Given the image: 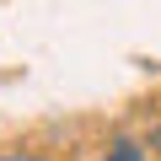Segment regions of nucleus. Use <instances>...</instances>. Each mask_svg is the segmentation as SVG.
Returning a JSON list of instances; mask_svg holds the SVG:
<instances>
[{"mask_svg": "<svg viewBox=\"0 0 161 161\" xmlns=\"http://www.w3.org/2000/svg\"><path fill=\"white\" fill-rule=\"evenodd\" d=\"M150 150H156V156H161V124H156V129H150Z\"/></svg>", "mask_w": 161, "mask_h": 161, "instance_id": "7ed1b4c3", "label": "nucleus"}, {"mask_svg": "<svg viewBox=\"0 0 161 161\" xmlns=\"http://www.w3.org/2000/svg\"><path fill=\"white\" fill-rule=\"evenodd\" d=\"M0 161H48V156H32V150H6Z\"/></svg>", "mask_w": 161, "mask_h": 161, "instance_id": "f03ea898", "label": "nucleus"}, {"mask_svg": "<svg viewBox=\"0 0 161 161\" xmlns=\"http://www.w3.org/2000/svg\"><path fill=\"white\" fill-rule=\"evenodd\" d=\"M102 161H150V150L140 145V140H129V134H118L113 145H108V156Z\"/></svg>", "mask_w": 161, "mask_h": 161, "instance_id": "f257e3e1", "label": "nucleus"}]
</instances>
